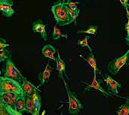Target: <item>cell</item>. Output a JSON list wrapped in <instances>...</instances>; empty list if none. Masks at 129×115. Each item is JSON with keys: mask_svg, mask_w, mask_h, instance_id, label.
I'll list each match as a JSON object with an SVG mask.
<instances>
[{"mask_svg": "<svg viewBox=\"0 0 129 115\" xmlns=\"http://www.w3.org/2000/svg\"><path fill=\"white\" fill-rule=\"evenodd\" d=\"M0 96H1V102H4L5 104L9 106L14 108L17 99L20 95L13 92H3V93H0Z\"/></svg>", "mask_w": 129, "mask_h": 115, "instance_id": "cell-9", "label": "cell"}, {"mask_svg": "<svg viewBox=\"0 0 129 115\" xmlns=\"http://www.w3.org/2000/svg\"><path fill=\"white\" fill-rule=\"evenodd\" d=\"M121 2V5H122V7L126 9L128 8V1L129 0H119Z\"/></svg>", "mask_w": 129, "mask_h": 115, "instance_id": "cell-28", "label": "cell"}, {"mask_svg": "<svg viewBox=\"0 0 129 115\" xmlns=\"http://www.w3.org/2000/svg\"><path fill=\"white\" fill-rule=\"evenodd\" d=\"M98 29V27L95 25L89 26L86 29H79L77 30L78 34H88V35H95L97 34V31Z\"/></svg>", "mask_w": 129, "mask_h": 115, "instance_id": "cell-21", "label": "cell"}, {"mask_svg": "<svg viewBox=\"0 0 129 115\" xmlns=\"http://www.w3.org/2000/svg\"><path fill=\"white\" fill-rule=\"evenodd\" d=\"M104 81L107 83L108 92H110L113 96H117L119 93V89L122 88V85L118 81H115L109 75H106V78L104 79Z\"/></svg>", "mask_w": 129, "mask_h": 115, "instance_id": "cell-8", "label": "cell"}, {"mask_svg": "<svg viewBox=\"0 0 129 115\" xmlns=\"http://www.w3.org/2000/svg\"><path fill=\"white\" fill-rule=\"evenodd\" d=\"M10 59V52L6 48L0 50V62L2 63L4 61H7Z\"/></svg>", "mask_w": 129, "mask_h": 115, "instance_id": "cell-24", "label": "cell"}, {"mask_svg": "<svg viewBox=\"0 0 129 115\" xmlns=\"http://www.w3.org/2000/svg\"><path fill=\"white\" fill-rule=\"evenodd\" d=\"M62 1H63V2H67V0H62Z\"/></svg>", "mask_w": 129, "mask_h": 115, "instance_id": "cell-32", "label": "cell"}, {"mask_svg": "<svg viewBox=\"0 0 129 115\" xmlns=\"http://www.w3.org/2000/svg\"><path fill=\"white\" fill-rule=\"evenodd\" d=\"M125 31L127 32V35H128L129 34V19H128V21H127V23H125Z\"/></svg>", "mask_w": 129, "mask_h": 115, "instance_id": "cell-29", "label": "cell"}, {"mask_svg": "<svg viewBox=\"0 0 129 115\" xmlns=\"http://www.w3.org/2000/svg\"><path fill=\"white\" fill-rule=\"evenodd\" d=\"M80 57L82 58L85 62H87L88 64L93 69L94 73H98V74H99V75H101L102 76L100 70L98 69V65H97V60L95 59V56H94L93 52H90V54L87 57H83L82 55H80Z\"/></svg>", "mask_w": 129, "mask_h": 115, "instance_id": "cell-14", "label": "cell"}, {"mask_svg": "<svg viewBox=\"0 0 129 115\" xmlns=\"http://www.w3.org/2000/svg\"><path fill=\"white\" fill-rule=\"evenodd\" d=\"M56 53H57V50L51 44L45 45L42 50V54L45 58L50 59L54 61H56V60H57Z\"/></svg>", "mask_w": 129, "mask_h": 115, "instance_id": "cell-11", "label": "cell"}, {"mask_svg": "<svg viewBox=\"0 0 129 115\" xmlns=\"http://www.w3.org/2000/svg\"><path fill=\"white\" fill-rule=\"evenodd\" d=\"M51 72H52V68L50 66V63H48L44 69V71L39 76V85L38 87H40L41 86L44 85L45 84L49 81L51 76Z\"/></svg>", "mask_w": 129, "mask_h": 115, "instance_id": "cell-12", "label": "cell"}, {"mask_svg": "<svg viewBox=\"0 0 129 115\" xmlns=\"http://www.w3.org/2000/svg\"><path fill=\"white\" fill-rule=\"evenodd\" d=\"M3 92H13L19 95L25 94L20 82L5 76L0 78V93Z\"/></svg>", "mask_w": 129, "mask_h": 115, "instance_id": "cell-3", "label": "cell"}, {"mask_svg": "<svg viewBox=\"0 0 129 115\" xmlns=\"http://www.w3.org/2000/svg\"><path fill=\"white\" fill-rule=\"evenodd\" d=\"M32 29L34 32L39 34L42 38L45 41L48 40V34L46 32V24H45L42 20H38L36 21H34L32 25Z\"/></svg>", "mask_w": 129, "mask_h": 115, "instance_id": "cell-7", "label": "cell"}, {"mask_svg": "<svg viewBox=\"0 0 129 115\" xmlns=\"http://www.w3.org/2000/svg\"><path fill=\"white\" fill-rule=\"evenodd\" d=\"M129 65V50L122 56L111 60L107 65V69L112 75H117L125 66Z\"/></svg>", "mask_w": 129, "mask_h": 115, "instance_id": "cell-4", "label": "cell"}, {"mask_svg": "<svg viewBox=\"0 0 129 115\" xmlns=\"http://www.w3.org/2000/svg\"><path fill=\"white\" fill-rule=\"evenodd\" d=\"M117 115H129V102H126L124 105H121L116 111Z\"/></svg>", "mask_w": 129, "mask_h": 115, "instance_id": "cell-22", "label": "cell"}, {"mask_svg": "<svg viewBox=\"0 0 129 115\" xmlns=\"http://www.w3.org/2000/svg\"><path fill=\"white\" fill-rule=\"evenodd\" d=\"M60 38H68V35L67 34H63L60 29L57 27V24H56L53 28V32H52V38L54 41L59 40Z\"/></svg>", "mask_w": 129, "mask_h": 115, "instance_id": "cell-20", "label": "cell"}, {"mask_svg": "<svg viewBox=\"0 0 129 115\" xmlns=\"http://www.w3.org/2000/svg\"><path fill=\"white\" fill-rule=\"evenodd\" d=\"M0 115H23L22 112H19L14 108L9 106L4 102L0 103Z\"/></svg>", "mask_w": 129, "mask_h": 115, "instance_id": "cell-15", "label": "cell"}, {"mask_svg": "<svg viewBox=\"0 0 129 115\" xmlns=\"http://www.w3.org/2000/svg\"><path fill=\"white\" fill-rule=\"evenodd\" d=\"M65 3L73 11H76V12H77L79 14L80 13V9H79V8L78 6V2H73L71 0H67Z\"/></svg>", "mask_w": 129, "mask_h": 115, "instance_id": "cell-25", "label": "cell"}, {"mask_svg": "<svg viewBox=\"0 0 129 115\" xmlns=\"http://www.w3.org/2000/svg\"><path fill=\"white\" fill-rule=\"evenodd\" d=\"M4 76L8 78L14 79L20 84L22 81L26 78L24 76L21 74V72L17 69V67L14 66V63L11 59H8L6 61V65H5V69L4 71Z\"/></svg>", "mask_w": 129, "mask_h": 115, "instance_id": "cell-5", "label": "cell"}, {"mask_svg": "<svg viewBox=\"0 0 129 115\" xmlns=\"http://www.w3.org/2000/svg\"><path fill=\"white\" fill-rule=\"evenodd\" d=\"M9 46H10V44H7L6 41H5L4 38H1V39H0V50L5 49V48H6L7 47H9Z\"/></svg>", "mask_w": 129, "mask_h": 115, "instance_id": "cell-27", "label": "cell"}, {"mask_svg": "<svg viewBox=\"0 0 129 115\" xmlns=\"http://www.w3.org/2000/svg\"><path fill=\"white\" fill-rule=\"evenodd\" d=\"M32 98H33V101L34 106L36 108V112L39 114L41 107H42V100H41V96H40V90H39V88H37L34 91L32 96Z\"/></svg>", "mask_w": 129, "mask_h": 115, "instance_id": "cell-17", "label": "cell"}, {"mask_svg": "<svg viewBox=\"0 0 129 115\" xmlns=\"http://www.w3.org/2000/svg\"><path fill=\"white\" fill-rule=\"evenodd\" d=\"M63 81V84L65 87V90L67 93L68 96V103H69V107H68V114L70 115H78L79 113L81 111V110L83 108V105L77 97V96L70 90L69 88L66 81L64 78L62 79Z\"/></svg>", "mask_w": 129, "mask_h": 115, "instance_id": "cell-2", "label": "cell"}, {"mask_svg": "<svg viewBox=\"0 0 129 115\" xmlns=\"http://www.w3.org/2000/svg\"><path fill=\"white\" fill-rule=\"evenodd\" d=\"M21 86H22V88L24 91V93L26 94V96H32L34 91L39 88V87H35L33 84H31L30 82H29L26 78L22 81L21 83Z\"/></svg>", "mask_w": 129, "mask_h": 115, "instance_id": "cell-16", "label": "cell"}, {"mask_svg": "<svg viewBox=\"0 0 129 115\" xmlns=\"http://www.w3.org/2000/svg\"><path fill=\"white\" fill-rule=\"evenodd\" d=\"M56 70L58 73V77L61 79L63 78V76H67L66 75V63L61 59L60 53L57 51V60H56Z\"/></svg>", "mask_w": 129, "mask_h": 115, "instance_id": "cell-13", "label": "cell"}, {"mask_svg": "<svg viewBox=\"0 0 129 115\" xmlns=\"http://www.w3.org/2000/svg\"><path fill=\"white\" fill-rule=\"evenodd\" d=\"M117 96H119V97H120V98H123V99H126L127 101H129V98H127V97H121V96H118V95H117Z\"/></svg>", "mask_w": 129, "mask_h": 115, "instance_id": "cell-31", "label": "cell"}, {"mask_svg": "<svg viewBox=\"0 0 129 115\" xmlns=\"http://www.w3.org/2000/svg\"><path fill=\"white\" fill-rule=\"evenodd\" d=\"M51 12L56 20V24L63 26L70 25L73 21L70 17L65 2L60 1L51 6Z\"/></svg>", "mask_w": 129, "mask_h": 115, "instance_id": "cell-1", "label": "cell"}, {"mask_svg": "<svg viewBox=\"0 0 129 115\" xmlns=\"http://www.w3.org/2000/svg\"><path fill=\"white\" fill-rule=\"evenodd\" d=\"M125 41L127 42L128 45L129 46V34L128 35H126V37H125Z\"/></svg>", "mask_w": 129, "mask_h": 115, "instance_id": "cell-30", "label": "cell"}, {"mask_svg": "<svg viewBox=\"0 0 129 115\" xmlns=\"http://www.w3.org/2000/svg\"><path fill=\"white\" fill-rule=\"evenodd\" d=\"M66 4V3H65ZM66 6H67V11H68V13H69V14H70V17L72 18V20H73V23L76 25L77 24V21H76V20H77V17H79V13H77V12H76V11H73L72 9H70L67 5H66Z\"/></svg>", "mask_w": 129, "mask_h": 115, "instance_id": "cell-26", "label": "cell"}, {"mask_svg": "<svg viewBox=\"0 0 129 115\" xmlns=\"http://www.w3.org/2000/svg\"><path fill=\"white\" fill-rule=\"evenodd\" d=\"M88 39H89V36L87 35L85 37V38L82 39V40H79L77 41V45L82 47H88V50H90V52H93L92 49L91 48V47L88 44Z\"/></svg>", "mask_w": 129, "mask_h": 115, "instance_id": "cell-23", "label": "cell"}, {"mask_svg": "<svg viewBox=\"0 0 129 115\" xmlns=\"http://www.w3.org/2000/svg\"><path fill=\"white\" fill-rule=\"evenodd\" d=\"M97 75L98 73H94V78H93V81L91 84H87V83H85V82H82V83H85L86 84L87 87H85V90H84V93L87 92V91H89L91 90V89H94V90H96L99 92H101L105 97H110L112 96L113 95L110 94L109 93H107L101 86V84L100 82L98 81V78H97Z\"/></svg>", "mask_w": 129, "mask_h": 115, "instance_id": "cell-6", "label": "cell"}, {"mask_svg": "<svg viewBox=\"0 0 129 115\" xmlns=\"http://www.w3.org/2000/svg\"><path fill=\"white\" fill-rule=\"evenodd\" d=\"M128 7H129V4H128Z\"/></svg>", "mask_w": 129, "mask_h": 115, "instance_id": "cell-33", "label": "cell"}, {"mask_svg": "<svg viewBox=\"0 0 129 115\" xmlns=\"http://www.w3.org/2000/svg\"><path fill=\"white\" fill-rule=\"evenodd\" d=\"M14 109L19 112L25 111L26 110V94L20 95L17 99Z\"/></svg>", "mask_w": 129, "mask_h": 115, "instance_id": "cell-18", "label": "cell"}, {"mask_svg": "<svg viewBox=\"0 0 129 115\" xmlns=\"http://www.w3.org/2000/svg\"><path fill=\"white\" fill-rule=\"evenodd\" d=\"M25 112L31 114L32 115L36 112V108L34 106V103H33L32 96H26V110H25Z\"/></svg>", "mask_w": 129, "mask_h": 115, "instance_id": "cell-19", "label": "cell"}, {"mask_svg": "<svg viewBox=\"0 0 129 115\" xmlns=\"http://www.w3.org/2000/svg\"><path fill=\"white\" fill-rule=\"evenodd\" d=\"M13 5L12 0H0V11L4 17H11L14 14Z\"/></svg>", "mask_w": 129, "mask_h": 115, "instance_id": "cell-10", "label": "cell"}]
</instances>
